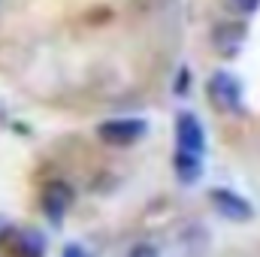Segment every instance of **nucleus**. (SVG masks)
<instances>
[{
	"mask_svg": "<svg viewBox=\"0 0 260 257\" xmlns=\"http://www.w3.org/2000/svg\"><path fill=\"white\" fill-rule=\"evenodd\" d=\"M224 6H227L233 15H251V12H257L260 0H224Z\"/></svg>",
	"mask_w": 260,
	"mask_h": 257,
	"instance_id": "9",
	"label": "nucleus"
},
{
	"mask_svg": "<svg viewBox=\"0 0 260 257\" xmlns=\"http://www.w3.org/2000/svg\"><path fill=\"white\" fill-rule=\"evenodd\" d=\"M61 257H91V254H88V251H85L82 245H67L64 254H61Z\"/></svg>",
	"mask_w": 260,
	"mask_h": 257,
	"instance_id": "11",
	"label": "nucleus"
},
{
	"mask_svg": "<svg viewBox=\"0 0 260 257\" xmlns=\"http://www.w3.org/2000/svg\"><path fill=\"white\" fill-rule=\"evenodd\" d=\"M97 136L112 148H127L145 136V121L142 118H109L97 127Z\"/></svg>",
	"mask_w": 260,
	"mask_h": 257,
	"instance_id": "2",
	"label": "nucleus"
},
{
	"mask_svg": "<svg viewBox=\"0 0 260 257\" xmlns=\"http://www.w3.org/2000/svg\"><path fill=\"white\" fill-rule=\"evenodd\" d=\"M173 167H176V176H179V182H185V185H191L200 179V173H203V164H200V157L197 154H185V151H176V157H173Z\"/></svg>",
	"mask_w": 260,
	"mask_h": 257,
	"instance_id": "8",
	"label": "nucleus"
},
{
	"mask_svg": "<svg viewBox=\"0 0 260 257\" xmlns=\"http://www.w3.org/2000/svg\"><path fill=\"white\" fill-rule=\"evenodd\" d=\"M9 236V254L12 257H43L46 254V236L34 227H24V230H6Z\"/></svg>",
	"mask_w": 260,
	"mask_h": 257,
	"instance_id": "6",
	"label": "nucleus"
},
{
	"mask_svg": "<svg viewBox=\"0 0 260 257\" xmlns=\"http://www.w3.org/2000/svg\"><path fill=\"white\" fill-rule=\"evenodd\" d=\"M209 200H212V209H215L221 218H227V221L242 224V221H251V218H254L251 203H248V200H242L236 191H227V188H212V191H209Z\"/></svg>",
	"mask_w": 260,
	"mask_h": 257,
	"instance_id": "3",
	"label": "nucleus"
},
{
	"mask_svg": "<svg viewBox=\"0 0 260 257\" xmlns=\"http://www.w3.org/2000/svg\"><path fill=\"white\" fill-rule=\"evenodd\" d=\"M209 100L218 112H239L242 109V85L230 73H215L206 85Z\"/></svg>",
	"mask_w": 260,
	"mask_h": 257,
	"instance_id": "1",
	"label": "nucleus"
},
{
	"mask_svg": "<svg viewBox=\"0 0 260 257\" xmlns=\"http://www.w3.org/2000/svg\"><path fill=\"white\" fill-rule=\"evenodd\" d=\"M6 230H9V224H6V221H3V218H0V239H3V236H6Z\"/></svg>",
	"mask_w": 260,
	"mask_h": 257,
	"instance_id": "12",
	"label": "nucleus"
},
{
	"mask_svg": "<svg viewBox=\"0 0 260 257\" xmlns=\"http://www.w3.org/2000/svg\"><path fill=\"white\" fill-rule=\"evenodd\" d=\"M73 200H76V191H73L67 182H49V185L43 188L40 206H43V212H46V218H49L52 224H61L64 215L70 212V206H73Z\"/></svg>",
	"mask_w": 260,
	"mask_h": 257,
	"instance_id": "4",
	"label": "nucleus"
},
{
	"mask_svg": "<svg viewBox=\"0 0 260 257\" xmlns=\"http://www.w3.org/2000/svg\"><path fill=\"white\" fill-rule=\"evenodd\" d=\"M245 37H248V30H245L242 21H224V24H218V27L212 30V46H215L221 55L233 58V55L242 49Z\"/></svg>",
	"mask_w": 260,
	"mask_h": 257,
	"instance_id": "7",
	"label": "nucleus"
},
{
	"mask_svg": "<svg viewBox=\"0 0 260 257\" xmlns=\"http://www.w3.org/2000/svg\"><path fill=\"white\" fill-rule=\"evenodd\" d=\"M176 151H185V154H203L206 151V133L200 127V121H197V115L191 112H179V118H176Z\"/></svg>",
	"mask_w": 260,
	"mask_h": 257,
	"instance_id": "5",
	"label": "nucleus"
},
{
	"mask_svg": "<svg viewBox=\"0 0 260 257\" xmlns=\"http://www.w3.org/2000/svg\"><path fill=\"white\" fill-rule=\"evenodd\" d=\"M127 257H160V254H157V248H154V245H145V242H142V245L130 248Z\"/></svg>",
	"mask_w": 260,
	"mask_h": 257,
	"instance_id": "10",
	"label": "nucleus"
}]
</instances>
